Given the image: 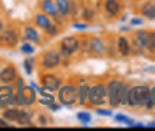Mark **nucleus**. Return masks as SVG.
Returning <instances> with one entry per match:
<instances>
[{"mask_svg":"<svg viewBox=\"0 0 155 131\" xmlns=\"http://www.w3.org/2000/svg\"><path fill=\"white\" fill-rule=\"evenodd\" d=\"M54 101H55V98H54V95H51V94L45 95V97H43V98L39 100V103H41V104L47 105V106H49V105H50V104H53Z\"/></svg>","mask_w":155,"mask_h":131,"instance_id":"c85d7f7f","label":"nucleus"},{"mask_svg":"<svg viewBox=\"0 0 155 131\" xmlns=\"http://www.w3.org/2000/svg\"><path fill=\"white\" fill-rule=\"evenodd\" d=\"M106 88L98 84L94 85L93 87L88 88V93H87V100L90 101L91 105H94V106H100V105H104L106 103Z\"/></svg>","mask_w":155,"mask_h":131,"instance_id":"7ed1b4c3","label":"nucleus"},{"mask_svg":"<svg viewBox=\"0 0 155 131\" xmlns=\"http://www.w3.org/2000/svg\"><path fill=\"white\" fill-rule=\"evenodd\" d=\"M90 50L93 53V54H96V55H101V54H104V51H105V45H104V43H103V41L100 39V38H92L91 41H90Z\"/></svg>","mask_w":155,"mask_h":131,"instance_id":"f8f14e48","label":"nucleus"},{"mask_svg":"<svg viewBox=\"0 0 155 131\" xmlns=\"http://www.w3.org/2000/svg\"><path fill=\"white\" fill-rule=\"evenodd\" d=\"M0 43L7 48H13L18 44V34L15 30H5L0 32Z\"/></svg>","mask_w":155,"mask_h":131,"instance_id":"0eeeda50","label":"nucleus"},{"mask_svg":"<svg viewBox=\"0 0 155 131\" xmlns=\"http://www.w3.org/2000/svg\"><path fill=\"white\" fill-rule=\"evenodd\" d=\"M49 107H50V110H53V111H58V110L61 109V105L53 103V104H50V105H49Z\"/></svg>","mask_w":155,"mask_h":131,"instance_id":"72a5a7b5","label":"nucleus"},{"mask_svg":"<svg viewBox=\"0 0 155 131\" xmlns=\"http://www.w3.org/2000/svg\"><path fill=\"white\" fill-rule=\"evenodd\" d=\"M105 10H106L107 13H110L112 16L118 15V12L120 10L119 1H117V0H106L105 1Z\"/></svg>","mask_w":155,"mask_h":131,"instance_id":"dca6fc26","label":"nucleus"},{"mask_svg":"<svg viewBox=\"0 0 155 131\" xmlns=\"http://www.w3.org/2000/svg\"><path fill=\"white\" fill-rule=\"evenodd\" d=\"M115 119H116L117 122L123 123V124L129 125V126H133V125L135 124V122H134L131 118H129V117H127L125 114H122V113H118V114H116V116H115Z\"/></svg>","mask_w":155,"mask_h":131,"instance_id":"393cba45","label":"nucleus"},{"mask_svg":"<svg viewBox=\"0 0 155 131\" xmlns=\"http://www.w3.org/2000/svg\"><path fill=\"white\" fill-rule=\"evenodd\" d=\"M79 49V41L73 36L64 37L61 42V54L63 56H71Z\"/></svg>","mask_w":155,"mask_h":131,"instance_id":"39448f33","label":"nucleus"},{"mask_svg":"<svg viewBox=\"0 0 155 131\" xmlns=\"http://www.w3.org/2000/svg\"><path fill=\"white\" fill-rule=\"evenodd\" d=\"M82 17L85 18V20H91V19L94 17V12L91 10V8H86L82 13Z\"/></svg>","mask_w":155,"mask_h":131,"instance_id":"7c9ffc66","label":"nucleus"},{"mask_svg":"<svg viewBox=\"0 0 155 131\" xmlns=\"http://www.w3.org/2000/svg\"><path fill=\"white\" fill-rule=\"evenodd\" d=\"M19 116V110L18 109H7L2 112V118L6 119L7 122H17Z\"/></svg>","mask_w":155,"mask_h":131,"instance_id":"6ab92c4d","label":"nucleus"},{"mask_svg":"<svg viewBox=\"0 0 155 131\" xmlns=\"http://www.w3.org/2000/svg\"><path fill=\"white\" fill-rule=\"evenodd\" d=\"M36 101V92L32 86H26L23 88V105L30 106Z\"/></svg>","mask_w":155,"mask_h":131,"instance_id":"9b49d317","label":"nucleus"},{"mask_svg":"<svg viewBox=\"0 0 155 131\" xmlns=\"http://www.w3.org/2000/svg\"><path fill=\"white\" fill-rule=\"evenodd\" d=\"M5 126H8L7 120L4 119V118H0V128H5Z\"/></svg>","mask_w":155,"mask_h":131,"instance_id":"e433bc0d","label":"nucleus"},{"mask_svg":"<svg viewBox=\"0 0 155 131\" xmlns=\"http://www.w3.org/2000/svg\"><path fill=\"white\" fill-rule=\"evenodd\" d=\"M17 69L13 66H7L0 72V82L4 85L12 84L17 79Z\"/></svg>","mask_w":155,"mask_h":131,"instance_id":"1a4fd4ad","label":"nucleus"},{"mask_svg":"<svg viewBox=\"0 0 155 131\" xmlns=\"http://www.w3.org/2000/svg\"><path fill=\"white\" fill-rule=\"evenodd\" d=\"M42 8L49 16H53V17H56L58 16V7H56V4L53 0H43L42 1Z\"/></svg>","mask_w":155,"mask_h":131,"instance_id":"ddd939ff","label":"nucleus"},{"mask_svg":"<svg viewBox=\"0 0 155 131\" xmlns=\"http://www.w3.org/2000/svg\"><path fill=\"white\" fill-rule=\"evenodd\" d=\"M61 62V57L60 54L55 50H49L47 51L45 54H43L42 56V66L45 68V69H53V68H56Z\"/></svg>","mask_w":155,"mask_h":131,"instance_id":"423d86ee","label":"nucleus"},{"mask_svg":"<svg viewBox=\"0 0 155 131\" xmlns=\"http://www.w3.org/2000/svg\"><path fill=\"white\" fill-rule=\"evenodd\" d=\"M45 32H47L49 36H55V35H58V26L54 25V24H50V25L45 29Z\"/></svg>","mask_w":155,"mask_h":131,"instance_id":"c756f323","label":"nucleus"},{"mask_svg":"<svg viewBox=\"0 0 155 131\" xmlns=\"http://www.w3.org/2000/svg\"><path fill=\"white\" fill-rule=\"evenodd\" d=\"M150 98V90L147 86H135L128 91V104L131 106H142Z\"/></svg>","mask_w":155,"mask_h":131,"instance_id":"f257e3e1","label":"nucleus"},{"mask_svg":"<svg viewBox=\"0 0 155 131\" xmlns=\"http://www.w3.org/2000/svg\"><path fill=\"white\" fill-rule=\"evenodd\" d=\"M24 36L26 39L31 41V42H35V43H38L39 42V35L37 32V30L32 26H26L24 29Z\"/></svg>","mask_w":155,"mask_h":131,"instance_id":"a211bd4d","label":"nucleus"},{"mask_svg":"<svg viewBox=\"0 0 155 131\" xmlns=\"http://www.w3.org/2000/svg\"><path fill=\"white\" fill-rule=\"evenodd\" d=\"M79 99V90L73 85H66L58 88V100L62 105H74Z\"/></svg>","mask_w":155,"mask_h":131,"instance_id":"f03ea898","label":"nucleus"},{"mask_svg":"<svg viewBox=\"0 0 155 131\" xmlns=\"http://www.w3.org/2000/svg\"><path fill=\"white\" fill-rule=\"evenodd\" d=\"M150 100L153 101V104L155 105V87H153L150 90Z\"/></svg>","mask_w":155,"mask_h":131,"instance_id":"4c0bfd02","label":"nucleus"},{"mask_svg":"<svg viewBox=\"0 0 155 131\" xmlns=\"http://www.w3.org/2000/svg\"><path fill=\"white\" fill-rule=\"evenodd\" d=\"M77 118L84 125H87L91 122V114L88 112H79L77 114Z\"/></svg>","mask_w":155,"mask_h":131,"instance_id":"a878e982","label":"nucleus"},{"mask_svg":"<svg viewBox=\"0 0 155 131\" xmlns=\"http://www.w3.org/2000/svg\"><path fill=\"white\" fill-rule=\"evenodd\" d=\"M23 66H24V69H25L26 74L30 75L32 73V69H34V60H32V58H26V60H24Z\"/></svg>","mask_w":155,"mask_h":131,"instance_id":"bb28decb","label":"nucleus"},{"mask_svg":"<svg viewBox=\"0 0 155 131\" xmlns=\"http://www.w3.org/2000/svg\"><path fill=\"white\" fill-rule=\"evenodd\" d=\"M42 84H43V88L49 91V92H54L60 88L61 86V80L58 76L53 74H45L42 76Z\"/></svg>","mask_w":155,"mask_h":131,"instance_id":"6e6552de","label":"nucleus"},{"mask_svg":"<svg viewBox=\"0 0 155 131\" xmlns=\"http://www.w3.org/2000/svg\"><path fill=\"white\" fill-rule=\"evenodd\" d=\"M117 101L118 104H128V90L125 87V85H123L122 82H119L118 86V91H117Z\"/></svg>","mask_w":155,"mask_h":131,"instance_id":"f3484780","label":"nucleus"},{"mask_svg":"<svg viewBox=\"0 0 155 131\" xmlns=\"http://www.w3.org/2000/svg\"><path fill=\"white\" fill-rule=\"evenodd\" d=\"M88 86L85 84H82L81 86H80V88H79V103L81 104V105H85L86 104V100H87V93H88Z\"/></svg>","mask_w":155,"mask_h":131,"instance_id":"b1692460","label":"nucleus"},{"mask_svg":"<svg viewBox=\"0 0 155 131\" xmlns=\"http://www.w3.org/2000/svg\"><path fill=\"white\" fill-rule=\"evenodd\" d=\"M144 48H147L149 51H155V32H147Z\"/></svg>","mask_w":155,"mask_h":131,"instance_id":"5701e85b","label":"nucleus"},{"mask_svg":"<svg viewBox=\"0 0 155 131\" xmlns=\"http://www.w3.org/2000/svg\"><path fill=\"white\" fill-rule=\"evenodd\" d=\"M17 104V99L13 93V87L10 86V84L0 87V107H7Z\"/></svg>","mask_w":155,"mask_h":131,"instance_id":"20e7f679","label":"nucleus"},{"mask_svg":"<svg viewBox=\"0 0 155 131\" xmlns=\"http://www.w3.org/2000/svg\"><path fill=\"white\" fill-rule=\"evenodd\" d=\"M35 23H36V25L41 28V29H47L50 24H51V21H50V19L48 18L45 15H43V13H39L36 16V18H35Z\"/></svg>","mask_w":155,"mask_h":131,"instance_id":"412c9836","label":"nucleus"},{"mask_svg":"<svg viewBox=\"0 0 155 131\" xmlns=\"http://www.w3.org/2000/svg\"><path fill=\"white\" fill-rule=\"evenodd\" d=\"M118 86H119V81L118 80H111L109 82V86L106 88V93L109 97V103L111 106H117L118 101H117V91H118Z\"/></svg>","mask_w":155,"mask_h":131,"instance_id":"9d476101","label":"nucleus"},{"mask_svg":"<svg viewBox=\"0 0 155 131\" xmlns=\"http://www.w3.org/2000/svg\"><path fill=\"white\" fill-rule=\"evenodd\" d=\"M143 21H142V19L141 18H133L131 19V24L133 25H141Z\"/></svg>","mask_w":155,"mask_h":131,"instance_id":"f704fd0d","label":"nucleus"},{"mask_svg":"<svg viewBox=\"0 0 155 131\" xmlns=\"http://www.w3.org/2000/svg\"><path fill=\"white\" fill-rule=\"evenodd\" d=\"M117 48H118V51L122 56H128L130 54V45H129V42L125 37L118 38Z\"/></svg>","mask_w":155,"mask_h":131,"instance_id":"2eb2a0df","label":"nucleus"},{"mask_svg":"<svg viewBox=\"0 0 155 131\" xmlns=\"http://www.w3.org/2000/svg\"><path fill=\"white\" fill-rule=\"evenodd\" d=\"M142 13L149 19H155V4L146 2L142 7Z\"/></svg>","mask_w":155,"mask_h":131,"instance_id":"aec40b11","label":"nucleus"},{"mask_svg":"<svg viewBox=\"0 0 155 131\" xmlns=\"http://www.w3.org/2000/svg\"><path fill=\"white\" fill-rule=\"evenodd\" d=\"M38 120H39V124H41V125H47V123H48L45 116H39Z\"/></svg>","mask_w":155,"mask_h":131,"instance_id":"c9c22d12","label":"nucleus"},{"mask_svg":"<svg viewBox=\"0 0 155 131\" xmlns=\"http://www.w3.org/2000/svg\"><path fill=\"white\" fill-rule=\"evenodd\" d=\"M73 28H74V29H78V30H85V29H87V25H86V24L75 23V24L73 25Z\"/></svg>","mask_w":155,"mask_h":131,"instance_id":"473e14b6","label":"nucleus"},{"mask_svg":"<svg viewBox=\"0 0 155 131\" xmlns=\"http://www.w3.org/2000/svg\"><path fill=\"white\" fill-rule=\"evenodd\" d=\"M55 4H56V7H58V10L60 11L61 15L66 16V15L69 13V8H71L69 0H56Z\"/></svg>","mask_w":155,"mask_h":131,"instance_id":"4be33fe9","label":"nucleus"},{"mask_svg":"<svg viewBox=\"0 0 155 131\" xmlns=\"http://www.w3.org/2000/svg\"><path fill=\"white\" fill-rule=\"evenodd\" d=\"M2 29H4V24H2V21L0 20V32L2 31Z\"/></svg>","mask_w":155,"mask_h":131,"instance_id":"58836bf2","label":"nucleus"},{"mask_svg":"<svg viewBox=\"0 0 155 131\" xmlns=\"http://www.w3.org/2000/svg\"><path fill=\"white\" fill-rule=\"evenodd\" d=\"M20 51H21L23 54L30 55V54H32V53L35 51V49H34V47H32L31 44H29V43H24V44L20 47Z\"/></svg>","mask_w":155,"mask_h":131,"instance_id":"cd10ccee","label":"nucleus"},{"mask_svg":"<svg viewBox=\"0 0 155 131\" xmlns=\"http://www.w3.org/2000/svg\"><path fill=\"white\" fill-rule=\"evenodd\" d=\"M148 126H155V123H149Z\"/></svg>","mask_w":155,"mask_h":131,"instance_id":"ea45409f","label":"nucleus"},{"mask_svg":"<svg viewBox=\"0 0 155 131\" xmlns=\"http://www.w3.org/2000/svg\"><path fill=\"white\" fill-rule=\"evenodd\" d=\"M97 113L100 114V116H105V117H111L112 116V112L111 111H107V110H101V109H98Z\"/></svg>","mask_w":155,"mask_h":131,"instance_id":"2f4dec72","label":"nucleus"},{"mask_svg":"<svg viewBox=\"0 0 155 131\" xmlns=\"http://www.w3.org/2000/svg\"><path fill=\"white\" fill-rule=\"evenodd\" d=\"M16 123L19 124V125H23V126L31 125V123H32L31 112H29L28 110H19V116H18V119H17Z\"/></svg>","mask_w":155,"mask_h":131,"instance_id":"4468645a","label":"nucleus"}]
</instances>
